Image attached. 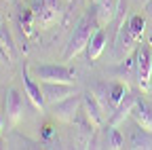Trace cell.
Instances as JSON below:
<instances>
[{
  "instance_id": "9a60e30c",
  "label": "cell",
  "mask_w": 152,
  "mask_h": 150,
  "mask_svg": "<svg viewBox=\"0 0 152 150\" xmlns=\"http://www.w3.org/2000/svg\"><path fill=\"white\" fill-rule=\"evenodd\" d=\"M102 146L112 148V150H121V148H125V135L118 131V127L108 125V127L104 129V135H102Z\"/></svg>"
},
{
  "instance_id": "3957f363",
  "label": "cell",
  "mask_w": 152,
  "mask_h": 150,
  "mask_svg": "<svg viewBox=\"0 0 152 150\" xmlns=\"http://www.w3.org/2000/svg\"><path fill=\"white\" fill-rule=\"evenodd\" d=\"M36 78L40 83H74L76 70L61 64H42L36 68Z\"/></svg>"
},
{
  "instance_id": "277c9868",
  "label": "cell",
  "mask_w": 152,
  "mask_h": 150,
  "mask_svg": "<svg viewBox=\"0 0 152 150\" xmlns=\"http://www.w3.org/2000/svg\"><path fill=\"white\" fill-rule=\"evenodd\" d=\"M150 74H152V53L150 47H140L135 57V78L142 93L150 91Z\"/></svg>"
},
{
  "instance_id": "ffe728a7",
  "label": "cell",
  "mask_w": 152,
  "mask_h": 150,
  "mask_svg": "<svg viewBox=\"0 0 152 150\" xmlns=\"http://www.w3.org/2000/svg\"><path fill=\"white\" fill-rule=\"evenodd\" d=\"M0 47H2V53L7 57V64L13 59V38H11V32L4 23H0Z\"/></svg>"
},
{
  "instance_id": "cb8c5ba5",
  "label": "cell",
  "mask_w": 152,
  "mask_h": 150,
  "mask_svg": "<svg viewBox=\"0 0 152 150\" xmlns=\"http://www.w3.org/2000/svg\"><path fill=\"white\" fill-rule=\"evenodd\" d=\"M4 59H7V57H4V53H2V47H0V64H2Z\"/></svg>"
},
{
  "instance_id": "44dd1931",
  "label": "cell",
  "mask_w": 152,
  "mask_h": 150,
  "mask_svg": "<svg viewBox=\"0 0 152 150\" xmlns=\"http://www.w3.org/2000/svg\"><path fill=\"white\" fill-rule=\"evenodd\" d=\"M51 138H53V127L45 125L42 127V142H51Z\"/></svg>"
},
{
  "instance_id": "52a82bcc",
  "label": "cell",
  "mask_w": 152,
  "mask_h": 150,
  "mask_svg": "<svg viewBox=\"0 0 152 150\" xmlns=\"http://www.w3.org/2000/svg\"><path fill=\"white\" fill-rule=\"evenodd\" d=\"M137 93L135 91H129L127 95H125V100L116 106V110L110 114V121H108V125H112V127H121L129 116H131V112H133V106H135V102H137Z\"/></svg>"
},
{
  "instance_id": "8992f818",
  "label": "cell",
  "mask_w": 152,
  "mask_h": 150,
  "mask_svg": "<svg viewBox=\"0 0 152 150\" xmlns=\"http://www.w3.org/2000/svg\"><path fill=\"white\" fill-rule=\"evenodd\" d=\"M40 89H42L45 102L51 104V106L76 93L74 83H40Z\"/></svg>"
},
{
  "instance_id": "7a4b0ae2",
  "label": "cell",
  "mask_w": 152,
  "mask_h": 150,
  "mask_svg": "<svg viewBox=\"0 0 152 150\" xmlns=\"http://www.w3.org/2000/svg\"><path fill=\"white\" fill-rule=\"evenodd\" d=\"M64 9V0H34L32 11H34V19H36V28L47 30L53 23H57Z\"/></svg>"
},
{
  "instance_id": "2e32d148",
  "label": "cell",
  "mask_w": 152,
  "mask_h": 150,
  "mask_svg": "<svg viewBox=\"0 0 152 150\" xmlns=\"http://www.w3.org/2000/svg\"><path fill=\"white\" fill-rule=\"evenodd\" d=\"M17 26L21 30L23 36H34V28H36V19H34V11L32 9H19L17 11Z\"/></svg>"
},
{
  "instance_id": "d6986e66",
  "label": "cell",
  "mask_w": 152,
  "mask_h": 150,
  "mask_svg": "<svg viewBox=\"0 0 152 150\" xmlns=\"http://www.w3.org/2000/svg\"><path fill=\"white\" fill-rule=\"evenodd\" d=\"M127 93H129V87L123 85V83H114V85H110V106H112V112L116 110V106L125 100Z\"/></svg>"
},
{
  "instance_id": "4316f807",
  "label": "cell",
  "mask_w": 152,
  "mask_h": 150,
  "mask_svg": "<svg viewBox=\"0 0 152 150\" xmlns=\"http://www.w3.org/2000/svg\"><path fill=\"white\" fill-rule=\"evenodd\" d=\"M95 2H97V0H95Z\"/></svg>"
},
{
  "instance_id": "8fae6325",
  "label": "cell",
  "mask_w": 152,
  "mask_h": 150,
  "mask_svg": "<svg viewBox=\"0 0 152 150\" xmlns=\"http://www.w3.org/2000/svg\"><path fill=\"white\" fill-rule=\"evenodd\" d=\"M106 45H108V32H106V28H97L93 32L89 45H87V57H89V61H97L99 55L106 51Z\"/></svg>"
},
{
  "instance_id": "9c48e42d",
  "label": "cell",
  "mask_w": 152,
  "mask_h": 150,
  "mask_svg": "<svg viewBox=\"0 0 152 150\" xmlns=\"http://www.w3.org/2000/svg\"><path fill=\"white\" fill-rule=\"evenodd\" d=\"M83 108H85V112H87V116L91 119V123L99 129V127L104 125V106L97 102V97H95L91 91L83 93Z\"/></svg>"
},
{
  "instance_id": "d4e9b609",
  "label": "cell",
  "mask_w": 152,
  "mask_h": 150,
  "mask_svg": "<svg viewBox=\"0 0 152 150\" xmlns=\"http://www.w3.org/2000/svg\"><path fill=\"white\" fill-rule=\"evenodd\" d=\"M0 148H2V140H0Z\"/></svg>"
},
{
  "instance_id": "5b68a950",
  "label": "cell",
  "mask_w": 152,
  "mask_h": 150,
  "mask_svg": "<svg viewBox=\"0 0 152 150\" xmlns=\"http://www.w3.org/2000/svg\"><path fill=\"white\" fill-rule=\"evenodd\" d=\"M80 106H83V95H76L74 93V95L53 104V116L57 121H61V123H74Z\"/></svg>"
},
{
  "instance_id": "7c38bea8",
  "label": "cell",
  "mask_w": 152,
  "mask_h": 150,
  "mask_svg": "<svg viewBox=\"0 0 152 150\" xmlns=\"http://www.w3.org/2000/svg\"><path fill=\"white\" fill-rule=\"evenodd\" d=\"M116 7L118 0H97L95 2V17H97V26L99 28H108L116 15Z\"/></svg>"
},
{
  "instance_id": "6da1fadb",
  "label": "cell",
  "mask_w": 152,
  "mask_h": 150,
  "mask_svg": "<svg viewBox=\"0 0 152 150\" xmlns=\"http://www.w3.org/2000/svg\"><path fill=\"white\" fill-rule=\"evenodd\" d=\"M97 28H99V26H97V17H95V7H93V9H87L85 15L78 19V23H76V28H74V32H72V36H70V40H68V45H66L64 59L68 61V59L76 57L83 49H87L93 32L97 30Z\"/></svg>"
},
{
  "instance_id": "e0dca14e",
  "label": "cell",
  "mask_w": 152,
  "mask_h": 150,
  "mask_svg": "<svg viewBox=\"0 0 152 150\" xmlns=\"http://www.w3.org/2000/svg\"><path fill=\"white\" fill-rule=\"evenodd\" d=\"M89 91L97 97V102L104 106V110H112V106H110V85H108V83L97 80V83H93V85L89 87Z\"/></svg>"
},
{
  "instance_id": "ac0fdd59",
  "label": "cell",
  "mask_w": 152,
  "mask_h": 150,
  "mask_svg": "<svg viewBox=\"0 0 152 150\" xmlns=\"http://www.w3.org/2000/svg\"><path fill=\"white\" fill-rule=\"evenodd\" d=\"M127 30L133 34V38L137 42H142V36H144V30H146V17L144 15H131L127 19Z\"/></svg>"
},
{
  "instance_id": "5bb4252c",
  "label": "cell",
  "mask_w": 152,
  "mask_h": 150,
  "mask_svg": "<svg viewBox=\"0 0 152 150\" xmlns=\"http://www.w3.org/2000/svg\"><path fill=\"white\" fill-rule=\"evenodd\" d=\"M129 148H152V131L135 123L129 133Z\"/></svg>"
},
{
  "instance_id": "484cf974",
  "label": "cell",
  "mask_w": 152,
  "mask_h": 150,
  "mask_svg": "<svg viewBox=\"0 0 152 150\" xmlns=\"http://www.w3.org/2000/svg\"><path fill=\"white\" fill-rule=\"evenodd\" d=\"M0 9H2V7H0ZM0 13H2V11H0Z\"/></svg>"
},
{
  "instance_id": "ba28073f",
  "label": "cell",
  "mask_w": 152,
  "mask_h": 150,
  "mask_svg": "<svg viewBox=\"0 0 152 150\" xmlns=\"http://www.w3.org/2000/svg\"><path fill=\"white\" fill-rule=\"evenodd\" d=\"M4 106H7V119L11 125H17L23 116V97L17 89H9L7 91V100H4Z\"/></svg>"
},
{
  "instance_id": "7402d4cb",
  "label": "cell",
  "mask_w": 152,
  "mask_h": 150,
  "mask_svg": "<svg viewBox=\"0 0 152 150\" xmlns=\"http://www.w3.org/2000/svg\"><path fill=\"white\" fill-rule=\"evenodd\" d=\"M144 11H146L148 19H152V0H146V2H144Z\"/></svg>"
},
{
  "instance_id": "4fadbf2b",
  "label": "cell",
  "mask_w": 152,
  "mask_h": 150,
  "mask_svg": "<svg viewBox=\"0 0 152 150\" xmlns=\"http://www.w3.org/2000/svg\"><path fill=\"white\" fill-rule=\"evenodd\" d=\"M131 116H133V123H137L140 127L152 131V106L148 102H144L142 97H137L135 106H133Z\"/></svg>"
},
{
  "instance_id": "30bf717a",
  "label": "cell",
  "mask_w": 152,
  "mask_h": 150,
  "mask_svg": "<svg viewBox=\"0 0 152 150\" xmlns=\"http://www.w3.org/2000/svg\"><path fill=\"white\" fill-rule=\"evenodd\" d=\"M21 78H23V89H26V95L30 97V102L38 108V110H42L45 108V95H42V89H40V85H36L34 80H32V76H30V68L28 66H23V72H21Z\"/></svg>"
},
{
  "instance_id": "603a6c76",
  "label": "cell",
  "mask_w": 152,
  "mask_h": 150,
  "mask_svg": "<svg viewBox=\"0 0 152 150\" xmlns=\"http://www.w3.org/2000/svg\"><path fill=\"white\" fill-rule=\"evenodd\" d=\"M4 129V116H2V112H0V131Z\"/></svg>"
}]
</instances>
